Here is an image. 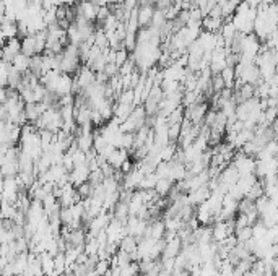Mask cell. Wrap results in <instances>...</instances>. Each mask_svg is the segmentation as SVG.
Returning a JSON list of instances; mask_svg holds the SVG:
<instances>
[{
    "instance_id": "7dc6e473",
    "label": "cell",
    "mask_w": 278,
    "mask_h": 276,
    "mask_svg": "<svg viewBox=\"0 0 278 276\" xmlns=\"http://www.w3.org/2000/svg\"><path fill=\"white\" fill-rule=\"evenodd\" d=\"M140 5H148V3H153L154 5V0H139Z\"/></svg>"
},
{
    "instance_id": "7a4b0ae2",
    "label": "cell",
    "mask_w": 278,
    "mask_h": 276,
    "mask_svg": "<svg viewBox=\"0 0 278 276\" xmlns=\"http://www.w3.org/2000/svg\"><path fill=\"white\" fill-rule=\"evenodd\" d=\"M234 70H236V78H238L236 85L249 83L257 87L259 83L264 82L261 75V69H259L256 62H238Z\"/></svg>"
},
{
    "instance_id": "8d00e7d4",
    "label": "cell",
    "mask_w": 278,
    "mask_h": 276,
    "mask_svg": "<svg viewBox=\"0 0 278 276\" xmlns=\"http://www.w3.org/2000/svg\"><path fill=\"white\" fill-rule=\"evenodd\" d=\"M226 88V85L223 82V78H221V73H216V75H212V90L215 94L221 93Z\"/></svg>"
},
{
    "instance_id": "7402d4cb",
    "label": "cell",
    "mask_w": 278,
    "mask_h": 276,
    "mask_svg": "<svg viewBox=\"0 0 278 276\" xmlns=\"http://www.w3.org/2000/svg\"><path fill=\"white\" fill-rule=\"evenodd\" d=\"M182 241L177 237L171 239V241H166V245H164V252H163V257L161 259H176V257L182 252Z\"/></svg>"
},
{
    "instance_id": "bcb514c9",
    "label": "cell",
    "mask_w": 278,
    "mask_h": 276,
    "mask_svg": "<svg viewBox=\"0 0 278 276\" xmlns=\"http://www.w3.org/2000/svg\"><path fill=\"white\" fill-rule=\"evenodd\" d=\"M29 5H38V7H42V0H28Z\"/></svg>"
},
{
    "instance_id": "f546056e",
    "label": "cell",
    "mask_w": 278,
    "mask_h": 276,
    "mask_svg": "<svg viewBox=\"0 0 278 276\" xmlns=\"http://www.w3.org/2000/svg\"><path fill=\"white\" fill-rule=\"evenodd\" d=\"M221 78H223V82L226 85V88H233L234 90V85H236L238 78H236V70H234V67L228 65L226 69L221 72Z\"/></svg>"
},
{
    "instance_id": "c3c4849f",
    "label": "cell",
    "mask_w": 278,
    "mask_h": 276,
    "mask_svg": "<svg viewBox=\"0 0 278 276\" xmlns=\"http://www.w3.org/2000/svg\"><path fill=\"white\" fill-rule=\"evenodd\" d=\"M243 276H259V273H256L254 270H249V272H247V273H244Z\"/></svg>"
},
{
    "instance_id": "6da1fadb",
    "label": "cell",
    "mask_w": 278,
    "mask_h": 276,
    "mask_svg": "<svg viewBox=\"0 0 278 276\" xmlns=\"http://www.w3.org/2000/svg\"><path fill=\"white\" fill-rule=\"evenodd\" d=\"M256 18H257V8H252L244 0V2L239 3L236 13L231 18V23L234 24L238 33L252 34L254 33V26H256Z\"/></svg>"
},
{
    "instance_id": "e575fe53",
    "label": "cell",
    "mask_w": 278,
    "mask_h": 276,
    "mask_svg": "<svg viewBox=\"0 0 278 276\" xmlns=\"http://www.w3.org/2000/svg\"><path fill=\"white\" fill-rule=\"evenodd\" d=\"M98 252H100V242H98V239L88 236V241L85 244V254L90 257H95L98 255Z\"/></svg>"
},
{
    "instance_id": "60d3db41",
    "label": "cell",
    "mask_w": 278,
    "mask_h": 276,
    "mask_svg": "<svg viewBox=\"0 0 278 276\" xmlns=\"http://www.w3.org/2000/svg\"><path fill=\"white\" fill-rule=\"evenodd\" d=\"M181 132H182V124H172L169 125V140L171 142H177L181 138Z\"/></svg>"
},
{
    "instance_id": "3957f363",
    "label": "cell",
    "mask_w": 278,
    "mask_h": 276,
    "mask_svg": "<svg viewBox=\"0 0 278 276\" xmlns=\"http://www.w3.org/2000/svg\"><path fill=\"white\" fill-rule=\"evenodd\" d=\"M34 125L38 127V130H49L54 133L60 132L62 128H64V117H62L60 107L47 109L46 112L42 114V117L36 122Z\"/></svg>"
},
{
    "instance_id": "8fae6325",
    "label": "cell",
    "mask_w": 278,
    "mask_h": 276,
    "mask_svg": "<svg viewBox=\"0 0 278 276\" xmlns=\"http://www.w3.org/2000/svg\"><path fill=\"white\" fill-rule=\"evenodd\" d=\"M228 67V49L218 47L212 52V60H210V70L213 75L221 73Z\"/></svg>"
},
{
    "instance_id": "681fc988",
    "label": "cell",
    "mask_w": 278,
    "mask_h": 276,
    "mask_svg": "<svg viewBox=\"0 0 278 276\" xmlns=\"http://www.w3.org/2000/svg\"><path fill=\"white\" fill-rule=\"evenodd\" d=\"M60 276H67V275H60Z\"/></svg>"
},
{
    "instance_id": "7bdbcfd3",
    "label": "cell",
    "mask_w": 278,
    "mask_h": 276,
    "mask_svg": "<svg viewBox=\"0 0 278 276\" xmlns=\"http://www.w3.org/2000/svg\"><path fill=\"white\" fill-rule=\"evenodd\" d=\"M59 5H60L59 0H42V8H44V10L57 8Z\"/></svg>"
},
{
    "instance_id": "277c9868",
    "label": "cell",
    "mask_w": 278,
    "mask_h": 276,
    "mask_svg": "<svg viewBox=\"0 0 278 276\" xmlns=\"http://www.w3.org/2000/svg\"><path fill=\"white\" fill-rule=\"evenodd\" d=\"M261 39L252 33L246 34L243 39V44H241V54H239V62H256L257 55L261 54L262 46Z\"/></svg>"
},
{
    "instance_id": "ffe728a7",
    "label": "cell",
    "mask_w": 278,
    "mask_h": 276,
    "mask_svg": "<svg viewBox=\"0 0 278 276\" xmlns=\"http://www.w3.org/2000/svg\"><path fill=\"white\" fill-rule=\"evenodd\" d=\"M234 97H236L238 104L254 99L256 97V85H249V83H243V85H236V90H234Z\"/></svg>"
},
{
    "instance_id": "9a60e30c",
    "label": "cell",
    "mask_w": 278,
    "mask_h": 276,
    "mask_svg": "<svg viewBox=\"0 0 278 276\" xmlns=\"http://www.w3.org/2000/svg\"><path fill=\"white\" fill-rule=\"evenodd\" d=\"M143 177H145V173L139 168V164H135V168L131 171V173L124 176V188L132 190V192L134 190H139Z\"/></svg>"
},
{
    "instance_id": "4dcf8cb0",
    "label": "cell",
    "mask_w": 278,
    "mask_h": 276,
    "mask_svg": "<svg viewBox=\"0 0 278 276\" xmlns=\"http://www.w3.org/2000/svg\"><path fill=\"white\" fill-rule=\"evenodd\" d=\"M172 187H174V185H172V181H169V179H159L158 184H156V187H154V192H156L159 197H169Z\"/></svg>"
},
{
    "instance_id": "9c48e42d",
    "label": "cell",
    "mask_w": 278,
    "mask_h": 276,
    "mask_svg": "<svg viewBox=\"0 0 278 276\" xmlns=\"http://www.w3.org/2000/svg\"><path fill=\"white\" fill-rule=\"evenodd\" d=\"M208 104L207 101L197 102L194 106L185 107V119H189L194 125H202L205 122V117L208 114Z\"/></svg>"
},
{
    "instance_id": "d6a6232c",
    "label": "cell",
    "mask_w": 278,
    "mask_h": 276,
    "mask_svg": "<svg viewBox=\"0 0 278 276\" xmlns=\"http://www.w3.org/2000/svg\"><path fill=\"white\" fill-rule=\"evenodd\" d=\"M234 236H236L239 244H246L254 237V231H252V226H247V228H241L234 231Z\"/></svg>"
},
{
    "instance_id": "f6af8a7d",
    "label": "cell",
    "mask_w": 278,
    "mask_h": 276,
    "mask_svg": "<svg viewBox=\"0 0 278 276\" xmlns=\"http://www.w3.org/2000/svg\"><path fill=\"white\" fill-rule=\"evenodd\" d=\"M172 276H192V275H190L189 270H181V272H174V273H172Z\"/></svg>"
},
{
    "instance_id": "f35d334b",
    "label": "cell",
    "mask_w": 278,
    "mask_h": 276,
    "mask_svg": "<svg viewBox=\"0 0 278 276\" xmlns=\"http://www.w3.org/2000/svg\"><path fill=\"white\" fill-rule=\"evenodd\" d=\"M111 270V260H98V263L95 265V273L98 276L106 275Z\"/></svg>"
},
{
    "instance_id": "cb8c5ba5",
    "label": "cell",
    "mask_w": 278,
    "mask_h": 276,
    "mask_svg": "<svg viewBox=\"0 0 278 276\" xmlns=\"http://www.w3.org/2000/svg\"><path fill=\"white\" fill-rule=\"evenodd\" d=\"M225 24V18H215V16H205L202 23V29L208 33H220Z\"/></svg>"
},
{
    "instance_id": "ee69618b",
    "label": "cell",
    "mask_w": 278,
    "mask_h": 276,
    "mask_svg": "<svg viewBox=\"0 0 278 276\" xmlns=\"http://www.w3.org/2000/svg\"><path fill=\"white\" fill-rule=\"evenodd\" d=\"M60 5H64V7H75L78 3V0H59Z\"/></svg>"
},
{
    "instance_id": "74e56055",
    "label": "cell",
    "mask_w": 278,
    "mask_h": 276,
    "mask_svg": "<svg viewBox=\"0 0 278 276\" xmlns=\"http://www.w3.org/2000/svg\"><path fill=\"white\" fill-rule=\"evenodd\" d=\"M77 190H78V193H80V197H82V200H86V198H91L93 197V185L90 184V181L82 184L80 187H77Z\"/></svg>"
},
{
    "instance_id": "83f0119b",
    "label": "cell",
    "mask_w": 278,
    "mask_h": 276,
    "mask_svg": "<svg viewBox=\"0 0 278 276\" xmlns=\"http://www.w3.org/2000/svg\"><path fill=\"white\" fill-rule=\"evenodd\" d=\"M11 65H13L20 73H26V72H29V67H31V57H28V55H24L21 52L13 59Z\"/></svg>"
},
{
    "instance_id": "f1b7e54d",
    "label": "cell",
    "mask_w": 278,
    "mask_h": 276,
    "mask_svg": "<svg viewBox=\"0 0 278 276\" xmlns=\"http://www.w3.org/2000/svg\"><path fill=\"white\" fill-rule=\"evenodd\" d=\"M39 257H41V263H42V270H44V275L54 276V270H55L54 255H51L49 252H42V254H39Z\"/></svg>"
},
{
    "instance_id": "d6986e66",
    "label": "cell",
    "mask_w": 278,
    "mask_h": 276,
    "mask_svg": "<svg viewBox=\"0 0 278 276\" xmlns=\"http://www.w3.org/2000/svg\"><path fill=\"white\" fill-rule=\"evenodd\" d=\"M154 7L153 3H148V5H140L137 8V20L140 28H146V26H151V21H153V16H154Z\"/></svg>"
},
{
    "instance_id": "5bb4252c",
    "label": "cell",
    "mask_w": 278,
    "mask_h": 276,
    "mask_svg": "<svg viewBox=\"0 0 278 276\" xmlns=\"http://www.w3.org/2000/svg\"><path fill=\"white\" fill-rule=\"evenodd\" d=\"M59 201H60L62 208H69V206H73L75 203H78V201H82V197H80L75 185L67 184V185L62 187V195H60Z\"/></svg>"
},
{
    "instance_id": "5b68a950",
    "label": "cell",
    "mask_w": 278,
    "mask_h": 276,
    "mask_svg": "<svg viewBox=\"0 0 278 276\" xmlns=\"http://www.w3.org/2000/svg\"><path fill=\"white\" fill-rule=\"evenodd\" d=\"M146 120H148V114L143 107V104H141V106H137L132 110V114L126 119V122L121 124V128L127 133H135V132H139L141 127L146 125Z\"/></svg>"
},
{
    "instance_id": "484cf974",
    "label": "cell",
    "mask_w": 278,
    "mask_h": 276,
    "mask_svg": "<svg viewBox=\"0 0 278 276\" xmlns=\"http://www.w3.org/2000/svg\"><path fill=\"white\" fill-rule=\"evenodd\" d=\"M20 36V29H18V21H8V23H2V38H3V44L8 39H13Z\"/></svg>"
},
{
    "instance_id": "4fadbf2b",
    "label": "cell",
    "mask_w": 278,
    "mask_h": 276,
    "mask_svg": "<svg viewBox=\"0 0 278 276\" xmlns=\"http://www.w3.org/2000/svg\"><path fill=\"white\" fill-rule=\"evenodd\" d=\"M111 219H113V214H109L106 210H103L98 216H95L91 219V223L88 226V236H93L96 237L98 234H100L101 231H104L108 228V224L111 223Z\"/></svg>"
},
{
    "instance_id": "4316f807",
    "label": "cell",
    "mask_w": 278,
    "mask_h": 276,
    "mask_svg": "<svg viewBox=\"0 0 278 276\" xmlns=\"http://www.w3.org/2000/svg\"><path fill=\"white\" fill-rule=\"evenodd\" d=\"M113 218L119 219V221H122L124 224H126L127 219L131 218V210H129V203H126V201H119V203H117L116 208H114Z\"/></svg>"
},
{
    "instance_id": "b9f144b4",
    "label": "cell",
    "mask_w": 278,
    "mask_h": 276,
    "mask_svg": "<svg viewBox=\"0 0 278 276\" xmlns=\"http://www.w3.org/2000/svg\"><path fill=\"white\" fill-rule=\"evenodd\" d=\"M119 70H121V69H119V65H117V64H113V62H109L106 67H104V73H106V75H108L109 78L121 75Z\"/></svg>"
},
{
    "instance_id": "30bf717a",
    "label": "cell",
    "mask_w": 278,
    "mask_h": 276,
    "mask_svg": "<svg viewBox=\"0 0 278 276\" xmlns=\"http://www.w3.org/2000/svg\"><path fill=\"white\" fill-rule=\"evenodd\" d=\"M239 177H241V174H239V171L234 168L233 164H228L226 168L221 171V174H220V177H218V181H220V187L221 188H225L226 192H230V188L233 187V185H236L238 184V181H239Z\"/></svg>"
},
{
    "instance_id": "603a6c76",
    "label": "cell",
    "mask_w": 278,
    "mask_h": 276,
    "mask_svg": "<svg viewBox=\"0 0 278 276\" xmlns=\"http://www.w3.org/2000/svg\"><path fill=\"white\" fill-rule=\"evenodd\" d=\"M127 159H131V153L124 148H116L113 153H111V156L108 158V163L113 166L114 169L119 171L121 166L127 161Z\"/></svg>"
},
{
    "instance_id": "ab89813d",
    "label": "cell",
    "mask_w": 278,
    "mask_h": 276,
    "mask_svg": "<svg viewBox=\"0 0 278 276\" xmlns=\"http://www.w3.org/2000/svg\"><path fill=\"white\" fill-rule=\"evenodd\" d=\"M60 221H62V226H72L73 223V214H72V208H62V213H60Z\"/></svg>"
},
{
    "instance_id": "7c38bea8",
    "label": "cell",
    "mask_w": 278,
    "mask_h": 276,
    "mask_svg": "<svg viewBox=\"0 0 278 276\" xmlns=\"http://www.w3.org/2000/svg\"><path fill=\"white\" fill-rule=\"evenodd\" d=\"M146 228H148L146 219H141V218H139V216H131V218L127 219V223H126L127 236H134V237H137L139 241L145 236Z\"/></svg>"
},
{
    "instance_id": "836d02e7",
    "label": "cell",
    "mask_w": 278,
    "mask_h": 276,
    "mask_svg": "<svg viewBox=\"0 0 278 276\" xmlns=\"http://www.w3.org/2000/svg\"><path fill=\"white\" fill-rule=\"evenodd\" d=\"M158 181H159V177H158L156 173L145 174L143 181H141V184H140V188H141V190H154V187H156Z\"/></svg>"
},
{
    "instance_id": "ac0fdd59",
    "label": "cell",
    "mask_w": 278,
    "mask_h": 276,
    "mask_svg": "<svg viewBox=\"0 0 278 276\" xmlns=\"http://www.w3.org/2000/svg\"><path fill=\"white\" fill-rule=\"evenodd\" d=\"M47 109L49 107L42 101L41 102H31V104H26V107H24V114H26V119H28L29 124H36Z\"/></svg>"
},
{
    "instance_id": "d590c367",
    "label": "cell",
    "mask_w": 278,
    "mask_h": 276,
    "mask_svg": "<svg viewBox=\"0 0 278 276\" xmlns=\"http://www.w3.org/2000/svg\"><path fill=\"white\" fill-rule=\"evenodd\" d=\"M177 150H179V148L176 146L174 142H171L169 145H166L164 148L161 150V161H164V163L172 161V159H174V156H176Z\"/></svg>"
},
{
    "instance_id": "1f68e13d",
    "label": "cell",
    "mask_w": 278,
    "mask_h": 276,
    "mask_svg": "<svg viewBox=\"0 0 278 276\" xmlns=\"http://www.w3.org/2000/svg\"><path fill=\"white\" fill-rule=\"evenodd\" d=\"M265 192H264V181H257L254 185H252V188L247 192V195L244 198H249L252 201H257L261 197H264Z\"/></svg>"
},
{
    "instance_id": "8992f818",
    "label": "cell",
    "mask_w": 278,
    "mask_h": 276,
    "mask_svg": "<svg viewBox=\"0 0 278 276\" xmlns=\"http://www.w3.org/2000/svg\"><path fill=\"white\" fill-rule=\"evenodd\" d=\"M21 125H16L13 122H2L0 124V142L7 146H16L21 140Z\"/></svg>"
},
{
    "instance_id": "e0dca14e",
    "label": "cell",
    "mask_w": 278,
    "mask_h": 276,
    "mask_svg": "<svg viewBox=\"0 0 278 276\" xmlns=\"http://www.w3.org/2000/svg\"><path fill=\"white\" fill-rule=\"evenodd\" d=\"M90 174H91V169H90L88 164L77 166V168H73L70 171V184L72 185H75V187H80L82 184L90 181Z\"/></svg>"
},
{
    "instance_id": "52a82bcc",
    "label": "cell",
    "mask_w": 278,
    "mask_h": 276,
    "mask_svg": "<svg viewBox=\"0 0 278 276\" xmlns=\"http://www.w3.org/2000/svg\"><path fill=\"white\" fill-rule=\"evenodd\" d=\"M231 164L239 171L241 176H249V174H256V166H257V159L254 156L246 155L244 151H239L234 155Z\"/></svg>"
},
{
    "instance_id": "44dd1931",
    "label": "cell",
    "mask_w": 278,
    "mask_h": 276,
    "mask_svg": "<svg viewBox=\"0 0 278 276\" xmlns=\"http://www.w3.org/2000/svg\"><path fill=\"white\" fill-rule=\"evenodd\" d=\"M210 195H212V190H210L208 185H203L197 190H192V192L187 193V198H189V203L192 206H199L202 205L203 201H207L210 198Z\"/></svg>"
},
{
    "instance_id": "ba28073f",
    "label": "cell",
    "mask_w": 278,
    "mask_h": 276,
    "mask_svg": "<svg viewBox=\"0 0 278 276\" xmlns=\"http://www.w3.org/2000/svg\"><path fill=\"white\" fill-rule=\"evenodd\" d=\"M75 8H77V18H83V20L90 23H95L98 20L100 5H98L95 0H78Z\"/></svg>"
},
{
    "instance_id": "d4e9b609",
    "label": "cell",
    "mask_w": 278,
    "mask_h": 276,
    "mask_svg": "<svg viewBox=\"0 0 278 276\" xmlns=\"http://www.w3.org/2000/svg\"><path fill=\"white\" fill-rule=\"evenodd\" d=\"M21 52L28 57H34L38 55V47H36V36L28 34L21 38Z\"/></svg>"
},
{
    "instance_id": "2e32d148",
    "label": "cell",
    "mask_w": 278,
    "mask_h": 276,
    "mask_svg": "<svg viewBox=\"0 0 278 276\" xmlns=\"http://www.w3.org/2000/svg\"><path fill=\"white\" fill-rule=\"evenodd\" d=\"M18 54H21V39L20 38H13V39H8L7 42H5L3 49H2L3 62L11 64Z\"/></svg>"
}]
</instances>
